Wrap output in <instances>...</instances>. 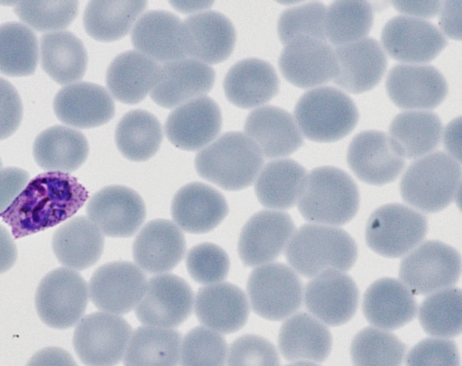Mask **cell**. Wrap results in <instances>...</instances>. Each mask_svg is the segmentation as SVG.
Masks as SVG:
<instances>
[{"instance_id":"1","label":"cell","mask_w":462,"mask_h":366,"mask_svg":"<svg viewBox=\"0 0 462 366\" xmlns=\"http://www.w3.org/2000/svg\"><path fill=\"white\" fill-rule=\"evenodd\" d=\"M88 194L69 173L46 171L29 180L1 215L14 238L55 226L75 215Z\"/></svg>"},{"instance_id":"2","label":"cell","mask_w":462,"mask_h":366,"mask_svg":"<svg viewBox=\"0 0 462 366\" xmlns=\"http://www.w3.org/2000/svg\"><path fill=\"white\" fill-rule=\"evenodd\" d=\"M285 257L294 271L313 278L328 270H350L357 258V246L341 228L305 224L290 239Z\"/></svg>"},{"instance_id":"3","label":"cell","mask_w":462,"mask_h":366,"mask_svg":"<svg viewBox=\"0 0 462 366\" xmlns=\"http://www.w3.org/2000/svg\"><path fill=\"white\" fill-rule=\"evenodd\" d=\"M301 216L313 224L330 226L350 222L359 208V191L344 170L321 166L306 175L298 200Z\"/></svg>"},{"instance_id":"4","label":"cell","mask_w":462,"mask_h":366,"mask_svg":"<svg viewBox=\"0 0 462 366\" xmlns=\"http://www.w3.org/2000/svg\"><path fill=\"white\" fill-rule=\"evenodd\" d=\"M263 164V156L259 148L241 132L225 133L195 158L198 174L228 191L251 186Z\"/></svg>"},{"instance_id":"5","label":"cell","mask_w":462,"mask_h":366,"mask_svg":"<svg viewBox=\"0 0 462 366\" xmlns=\"http://www.w3.org/2000/svg\"><path fill=\"white\" fill-rule=\"evenodd\" d=\"M460 178V162L438 151L418 158L408 167L400 182V192L410 206L436 213L456 199Z\"/></svg>"},{"instance_id":"6","label":"cell","mask_w":462,"mask_h":366,"mask_svg":"<svg viewBox=\"0 0 462 366\" xmlns=\"http://www.w3.org/2000/svg\"><path fill=\"white\" fill-rule=\"evenodd\" d=\"M294 117L301 134L308 140L332 142L349 134L359 115L346 94L334 87H319L300 97Z\"/></svg>"},{"instance_id":"7","label":"cell","mask_w":462,"mask_h":366,"mask_svg":"<svg viewBox=\"0 0 462 366\" xmlns=\"http://www.w3.org/2000/svg\"><path fill=\"white\" fill-rule=\"evenodd\" d=\"M428 220L421 213L399 203L374 210L365 226L367 246L377 254L399 258L409 253L426 236Z\"/></svg>"},{"instance_id":"8","label":"cell","mask_w":462,"mask_h":366,"mask_svg":"<svg viewBox=\"0 0 462 366\" xmlns=\"http://www.w3.org/2000/svg\"><path fill=\"white\" fill-rule=\"evenodd\" d=\"M88 286L77 271L60 267L48 272L35 293L41 320L54 329H67L83 317L88 302Z\"/></svg>"},{"instance_id":"9","label":"cell","mask_w":462,"mask_h":366,"mask_svg":"<svg viewBox=\"0 0 462 366\" xmlns=\"http://www.w3.org/2000/svg\"><path fill=\"white\" fill-rule=\"evenodd\" d=\"M247 293L254 312L271 321L292 316L303 301L300 278L291 268L279 262L257 266L248 277Z\"/></svg>"},{"instance_id":"10","label":"cell","mask_w":462,"mask_h":366,"mask_svg":"<svg viewBox=\"0 0 462 366\" xmlns=\"http://www.w3.org/2000/svg\"><path fill=\"white\" fill-rule=\"evenodd\" d=\"M460 272L459 252L447 243L430 240L402 260L399 276L412 294L430 295L457 284Z\"/></svg>"},{"instance_id":"11","label":"cell","mask_w":462,"mask_h":366,"mask_svg":"<svg viewBox=\"0 0 462 366\" xmlns=\"http://www.w3.org/2000/svg\"><path fill=\"white\" fill-rule=\"evenodd\" d=\"M132 333L122 316L95 312L77 324L73 347L86 366H116L125 355Z\"/></svg>"},{"instance_id":"12","label":"cell","mask_w":462,"mask_h":366,"mask_svg":"<svg viewBox=\"0 0 462 366\" xmlns=\"http://www.w3.org/2000/svg\"><path fill=\"white\" fill-rule=\"evenodd\" d=\"M147 279L130 261H112L98 267L88 283V296L102 312L124 315L136 307L144 295Z\"/></svg>"},{"instance_id":"13","label":"cell","mask_w":462,"mask_h":366,"mask_svg":"<svg viewBox=\"0 0 462 366\" xmlns=\"http://www.w3.org/2000/svg\"><path fill=\"white\" fill-rule=\"evenodd\" d=\"M193 305L194 295L188 282L177 275L162 273L147 282L134 309L143 325L172 329L187 320Z\"/></svg>"},{"instance_id":"14","label":"cell","mask_w":462,"mask_h":366,"mask_svg":"<svg viewBox=\"0 0 462 366\" xmlns=\"http://www.w3.org/2000/svg\"><path fill=\"white\" fill-rule=\"evenodd\" d=\"M381 41L387 54L404 64L430 62L448 43L434 24L407 15L390 19L382 30Z\"/></svg>"},{"instance_id":"15","label":"cell","mask_w":462,"mask_h":366,"mask_svg":"<svg viewBox=\"0 0 462 366\" xmlns=\"http://www.w3.org/2000/svg\"><path fill=\"white\" fill-rule=\"evenodd\" d=\"M88 218L109 237L133 236L144 222L146 208L141 196L124 186H108L87 204Z\"/></svg>"},{"instance_id":"16","label":"cell","mask_w":462,"mask_h":366,"mask_svg":"<svg viewBox=\"0 0 462 366\" xmlns=\"http://www.w3.org/2000/svg\"><path fill=\"white\" fill-rule=\"evenodd\" d=\"M346 160L360 180L375 186L394 181L405 166L390 135L375 130L363 131L352 139Z\"/></svg>"},{"instance_id":"17","label":"cell","mask_w":462,"mask_h":366,"mask_svg":"<svg viewBox=\"0 0 462 366\" xmlns=\"http://www.w3.org/2000/svg\"><path fill=\"white\" fill-rule=\"evenodd\" d=\"M278 63L284 78L300 88L326 84L337 73L332 47L326 41L309 36H298L287 43Z\"/></svg>"},{"instance_id":"18","label":"cell","mask_w":462,"mask_h":366,"mask_svg":"<svg viewBox=\"0 0 462 366\" xmlns=\"http://www.w3.org/2000/svg\"><path fill=\"white\" fill-rule=\"evenodd\" d=\"M291 217L283 211L262 210L245 223L238 240V254L247 267L270 263L286 249L294 233Z\"/></svg>"},{"instance_id":"19","label":"cell","mask_w":462,"mask_h":366,"mask_svg":"<svg viewBox=\"0 0 462 366\" xmlns=\"http://www.w3.org/2000/svg\"><path fill=\"white\" fill-rule=\"evenodd\" d=\"M385 87L393 103L400 108L430 110L440 105L448 95L443 75L427 64H397L386 78Z\"/></svg>"},{"instance_id":"20","label":"cell","mask_w":462,"mask_h":366,"mask_svg":"<svg viewBox=\"0 0 462 366\" xmlns=\"http://www.w3.org/2000/svg\"><path fill=\"white\" fill-rule=\"evenodd\" d=\"M304 301L307 309L318 320L330 326H338L355 316L359 292L349 275L328 270L307 283Z\"/></svg>"},{"instance_id":"21","label":"cell","mask_w":462,"mask_h":366,"mask_svg":"<svg viewBox=\"0 0 462 366\" xmlns=\"http://www.w3.org/2000/svg\"><path fill=\"white\" fill-rule=\"evenodd\" d=\"M221 126L218 105L209 96H202L176 107L167 117L164 131L174 146L195 151L208 145Z\"/></svg>"},{"instance_id":"22","label":"cell","mask_w":462,"mask_h":366,"mask_svg":"<svg viewBox=\"0 0 462 366\" xmlns=\"http://www.w3.org/2000/svg\"><path fill=\"white\" fill-rule=\"evenodd\" d=\"M187 58L205 64H218L233 52L236 34L230 20L216 11L195 14L182 23Z\"/></svg>"},{"instance_id":"23","label":"cell","mask_w":462,"mask_h":366,"mask_svg":"<svg viewBox=\"0 0 462 366\" xmlns=\"http://www.w3.org/2000/svg\"><path fill=\"white\" fill-rule=\"evenodd\" d=\"M337 73L335 84L346 91L360 94L374 88L382 79L387 67V57L381 44L365 37L336 47Z\"/></svg>"},{"instance_id":"24","label":"cell","mask_w":462,"mask_h":366,"mask_svg":"<svg viewBox=\"0 0 462 366\" xmlns=\"http://www.w3.org/2000/svg\"><path fill=\"white\" fill-rule=\"evenodd\" d=\"M53 110L63 124L79 129L101 126L115 114V104L106 89L90 82L63 87L55 95Z\"/></svg>"},{"instance_id":"25","label":"cell","mask_w":462,"mask_h":366,"mask_svg":"<svg viewBox=\"0 0 462 366\" xmlns=\"http://www.w3.org/2000/svg\"><path fill=\"white\" fill-rule=\"evenodd\" d=\"M215 70L193 59L164 63L161 76L150 96L164 108H173L197 97L206 96L215 84Z\"/></svg>"},{"instance_id":"26","label":"cell","mask_w":462,"mask_h":366,"mask_svg":"<svg viewBox=\"0 0 462 366\" xmlns=\"http://www.w3.org/2000/svg\"><path fill=\"white\" fill-rule=\"evenodd\" d=\"M174 224L189 233H205L218 226L228 214L225 197L201 182L180 188L171 202Z\"/></svg>"},{"instance_id":"27","label":"cell","mask_w":462,"mask_h":366,"mask_svg":"<svg viewBox=\"0 0 462 366\" xmlns=\"http://www.w3.org/2000/svg\"><path fill=\"white\" fill-rule=\"evenodd\" d=\"M185 252L186 241L181 230L166 219L148 222L133 244L136 265L149 273L162 274L173 270L182 261Z\"/></svg>"},{"instance_id":"28","label":"cell","mask_w":462,"mask_h":366,"mask_svg":"<svg viewBox=\"0 0 462 366\" xmlns=\"http://www.w3.org/2000/svg\"><path fill=\"white\" fill-rule=\"evenodd\" d=\"M193 308L204 326L225 334L240 330L250 313L245 292L229 282L201 288L194 297Z\"/></svg>"},{"instance_id":"29","label":"cell","mask_w":462,"mask_h":366,"mask_svg":"<svg viewBox=\"0 0 462 366\" xmlns=\"http://www.w3.org/2000/svg\"><path fill=\"white\" fill-rule=\"evenodd\" d=\"M245 133L267 159L289 156L303 144L302 134L293 116L273 105L252 111L246 117Z\"/></svg>"},{"instance_id":"30","label":"cell","mask_w":462,"mask_h":366,"mask_svg":"<svg viewBox=\"0 0 462 366\" xmlns=\"http://www.w3.org/2000/svg\"><path fill=\"white\" fill-rule=\"evenodd\" d=\"M131 41L137 51L156 62L187 59L182 22L167 11L152 10L143 14L132 29Z\"/></svg>"},{"instance_id":"31","label":"cell","mask_w":462,"mask_h":366,"mask_svg":"<svg viewBox=\"0 0 462 366\" xmlns=\"http://www.w3.org/2000/svg\"><path fill=\"white\" fill-rule=\"evenodd\" d=\"M362 309L372 325L379 329L393 330L413 320L417 313V302L402 281L383 278L373 282L365 290Z\"/></svg>"},{"instance_id":"32","label":"cell","mask_w":462,"mask_h":366,"mask_svg":"<svg viewBox=\"0 0 462 366\" xmlns=\"http://www.w3.org/2000/svg\"><path fill=\"white\" fill-rule=\"evenodd\" d=\"M274 68L260 59H245L227 71L223 87L227 100L237 107L250 109L268 103L279 91Z\"/></svg>"},{"instance_id":"33","label":"cell","mask_w":462,"mask_h":366,"mask_svg":"<svg viewBox=\"0 0 462 366\" xmlns=\"http://www.w3.org/2000/svg\"><path fill=\"white\" fill-rule=\"evenodd\" d=\"M161 68L137 50L117 55L107 68L106 81L110 94L119 102L134 105L143 101L157 85Z\"/></svg>"},{"instance_id":"34","label":"cell","mask_w":462,"mask_h":366,"mask_svg":"<svg viewBox=\"0 0 462 366\" xmlns=\"http://www.w3.org/2000/svg\"><path fill=\"white\" fill-rule=\"evenodd\" d=\"M278 345L290 361H324L330 354L332 336L327 326L307 313L292 315L281 326Z\"/></svg>"},{"instance_id":"35","label":"cell","mask_w":462,"mask_h":366,"mask_svg":"<svg viewBox=\"0 0 462 366\" xmlns=\"http://www.w3.org/2000/svg\"><path fill=\"white\" fill-rule=\"evenodd\" d=\"M58 261L66 268L83 270L94 265L104 250V234L86 216H76L60 226L51 240Z\"/></svg>"},{"instance_id":"36","label":"cell","mask_w":462,"mask_h":366,"mask_svg":"<svg viewBox=\"0 0 462 366\" xmlns=\"http://www.w3.org/2000/svg\"><path fill=\"white\" fill-rule=\"evenodd\" d=\"M88 151L85 135L64 125H54L43 130L32 144L35 162L47 171H75L86 161Z\"/></svg>"},{"instance_id":"37","label":"cell","mask_w":462,"mask_h":366,"mask_svg":"<svg viewBox=\"0 0 462 366\" xmlns=\"http://www.w3.org/2000/svg\"><path fill=\"white\" fill-rule=\"evenodd\" d=\"M39 54L44 72L60 85L80 80L87 70L88 54L81 40L69 31L51 32L40 40Z\"/></svg>"},{"instance_id":"38","label":"cell","mask_w":462,"mask_h":366,"mask_svg":"<svg viewBox=\"0 0 462 366\" xmlns=\"http://www.w3.org/2000/svg\"><path fill=\"white\" fill-rule=\"evenodd\" d=\"M306 175V169L292 159L268 162L256 178L254 191L258 201L273 210L291 208Z\"/></svg>"},{"instance_id":"39","label":"cell","mask_w":462,"mask_h":366,"mask_svg":"<svg viewBox=\"0 0 462 366\" xmlns=\"http://www.w3.org/2000/svg\"><path fill=\"white\" fill-rule=\"evenodd\" d=\"M389 133L403 158L416 159L437 148L441 139L442 124L432 112L404 111L393 118Z\"/></svg>"},{"instance_id":"40","label":"cell","mask_w":462,"mask_h":366,"mask_svg":"<svg viewBox=\"0 0 462 366\" xmlns=\"http://www.w3.org/2000/svg\"><path fill=\"white\" fill-rule=\"evenodd\" d=\"M146 1H89L83 14L87 33L110 42L124 38L146 7Z\"/></svg>"},{"instance_id":"41","label":"cell","mask_w":462,"mask_h":366,"mask_svg":"<svg viewBox=\"0 0 462 366\" xmlns=\"http://www.w3.org/2000/svg\"><path fill=\"white\" fill-rule=\"evenodd\" d=\"M181 335L171 328L143 325L130 337L124 366H177Z\"/></svg>"},{"instance_id":"42","label":"cell","mask_w":462,"mask_h":366,"mask_svg":"<svg viewBox=\"0 0 462 366\" xmlns=\"http://www.w3.org/2000/svg\"><path fill=\"white\" fill-rule=\"evenodd\" d=\"M160 121L151 113L136 109L118 122L115 141L120 153L132 161H145L160 149L162 141Z\"/></svg>"},{"instance_id":"43","label":"cell","mask_w":462,"mask_h":366,"mask_svg":"<svg viewBox=\"0 0 462 366\" xmlns=\"http://www.w3.org/2000/svg\"><path fill=\"white\" fill-rule=\"evenodd\" d=\"M39 57L37 37L28 26L18 22L0 24V73L10 77L32 75Z\"/></svg>"},{"instance_id":"44","label":"cell","mask_w":462,"mask_h":366,"mask_svg":"<svg viewBox=\"0 0 462 366\" xmlns=\"http://www.w3.org/2000/svg\"><path fill=\"white\" fill-rule=\"evenodd\" d=\"M373 25V10L366 1H335L326 9V39L336 47L365 38Z\"/></svg>"},{"instance_id":"45","label":"cell","mask_w":462,"mask_h":366,"mask_svg":"<svg viewBox=\"0 0 462 366\" xmlns=\"http://www.w3.org/2000/svg\"><path fill=\"white\" fill-rule=\"evenodd\" d=\"M406 345L393 334L365 327L353 338L350 356L354 366H402Z\"/></svg>"},{"instance_id":"46","label":"cell","mask_w":462,"mask_h":366,"mask_svg":"<svg viewBox=\"0 0 462 366\" xmlns=\"http://www.w3.org/2000/svg\"><path fill=\"white\" fill-rule=\"evenodd\" d=\"M419 321L430 335L448 338L461 333V290L448 288L428 296L420 305Z\"/></svg>"},{"instance_id":"47","label":"cell","mask_w":462,"mask_h":366,"mask_svg":"<svg viewBox=\"0 0 462 366\" xmlns=\"http://www.w3.org/2000/svg\"><path fill=\"white\" fill-rule=\"evenodd\" d=\"M79 2L75 0H29L15 2L17 17L37 32L63 31L76 18Z\"/></svg>"},{"instance_id":"48","label":"cell","mask_w":462,"mask_h":366,"mask_svg":"<svg viewBox=\"0 0 462 366\" xmlns=\"http://www.w3.org/2000/svg\"><path fill=\"white\" fill-rule=\"evenodd\" d=\"M227 351L226 340L219 333L197 326L181 341L180 366H225Z\"/></svg>"},{"instance_id":"49","label":"cell","mask_w":462,"mask_h":366,"mask_svg":"<svg viewBox=\"0 0 462 366\" xmlns=\"http://www.w3.org/2000/svg\"><path fill=\"white\" fill-rule=\"evenodd\" d=\"M326 7L321 2H309L284 10L278 20L277 32L284 45L298 36L326 41Z\"/></svg>"},{"instance_id":"50","label":"cell","mask_w":462,"mask_h":366,"mask_svg":"<svg viewBox=\"0 0 462 366\" xmlns=\"http://www.w3.org/2000/svg\"><path fill=\"white\" fill-rule=\"evenodd\" d=\"M189 276L198 283L211 285L222 282L229 272L227 253L218 245L204 242L192 247L186 256Z\"/></svg>"},{"instance_id":"51","label":"cell","mask_w":462,"mask_h":366,"mask_svg":"<svg viewBox=\"0 0 462 366\" xmlns=\"http://www.w3.org/2000/svg\"><path fill=\"white\" fill-rule=\"evenodd\" d=\"M227 366H280L274 345L267 339L245 334L236 339L227 351Z\"/></svg>"},{"instance_id":"52","label":"cell","mask_w":462,"mask_h":366,"mask_svg":"<svg viewBox=\"0 0 462 366\" xmlns=\"http://www.w3.org/2000/svg\"><path fill=\"white\" fill-rule=\"evenodd\" d=\"M460 356L456 343L447 338H427L408 352L405 366H459Z\"/></svg>"},{"instance_id":"53","label":"cell","mask_w":462,"mask_h":366,"mask_svg":"<svg viewBox=\"0 0 462 366\" xmlns=\"http://www.w3.org/2000/svg\"><path fill=\"white\" fill-rule=\"evenodd\" d=\"M23 103L16 88L0 78V141L13 135L23 119Z\"/></svg>"},{"instance_id":"54","label":"cell","mask_w":462,"mask_h":366,"mask_svg":"<svg viewBox=\"0 0 462 366\" xmlns=\"http://www.w3.org/2000/svg\"><path fill=\"white\" fill-rule=\"evenodd\" d=\"M29 173L17 167L0 169V215L29 181Z\"/></svg>"},{"instance_id":"55","label":"cell","mask_w":462,"mask_h":366,"mask_svg":"<svg viewBox=\"0 0 462 366\" xmlns=\"http://www.w3.org/2000/svg\"><path fill=\"white\" fill-rule=\"evenodd\" d=\"M25 366H78V364L66 350L51 346L36 352Z\"/></svg>"},{"instance_id":"56","label":"cell","mask_w":462,"mask_h":366,"mask_svg":"<svg viewBox=\"0 0 462 366\" xmlns=\"http://www.w3.org/2000/svg\"><path fill=\"white\" fill-rule=\"evenodd\" d=\"M461 1H445L441 5L439 25L446 35L451 39L460 40Z\"/></svg>"},{"instance_id":"57","label":"cell","mask_w":462,"mask_h":366,"mask_svg":"<svg viewBox=\"0 0 462 366\" xmlns=\"http://www.w3.org/2000/svg\"><path fill=\"white\" fill-rule=\"evenodd\" d=\"M393 7L411 17H433L439 13L442 2L439 1H393Z\"/></svg>"},{"instance_id":"58","label":"cell","mask_w":462,"mask_h":366,"mask_svg":"<svg viewBox=\"0 0 462 366\" xmlns=\"http://www.w3.org/2000/svg\"><path fill=\"white\" fill-rule=\"evenodd\" d=\"M17 259V249L9 232L0 224V273L9 270Z\"/></svg>"},{"instance_id":"59","label":"cell","mask_w":462,"mask_h":366,"mask_svg":"<svg viewBox=\"0 0 462 366\" xmlns=\"http://www.w3.org/2000/svg\"><path fill=\"white\" fill-rule=\"evenodd\" d=\"M460 124L461 118L452 120L444 132V146L449 156L460 162Z\"/></svg>"},{"instance_id":"60","label":"cell","mask_w":462,"mask_h":366,"mask_svg":"<svg viewBox=\"0 0 462 366\" xmlns=\"http://www.w3.org/2000/svg\"><path fill=\"white\" fill-rule=\"evenodd\" d=\"M285 366H319L314 362L310 361H295L293 363L285 365Z\"/></svg>"},{"instance_id":"61","label":"cell","mask_w":462,"mask_h":366,"mask_svg":"<svg viewBox=\"0 0 462 366\" xmlns=\"http://www.w3.org/2000/svg\"><path fill=\"white\" fill-rule=\"evenodd\" d=\"M0 169H2V161H1V159H0Z\"/></svg>"}]
</instances>
